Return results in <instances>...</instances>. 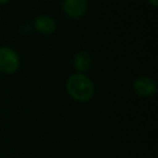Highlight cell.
Instances as JSON below:
<instances>
[{
	"mask_svg": "<svg viewBox=\"0 0 158 158\" xmlns=\"http://www.w3.org/2000/svg\"><path fill=\"white\" fill-rule=\"evenodd\" d=\"M66 90L70 98L79 102H87L94 94V86L91 79L85 74L72 75L66 82Z\"/></svg>",
	"mask_w": 158,
	"mask_h": 158,
	"instance_id": "1",
	"label": "cell"
},
{
	"mask_svg": "<svg viewBox=\"0 0 158 158\" xmlns=\"http://www.w3.org/2000/svg\"><path fill=\"white\" fill-rule=\"evenodd\" d=\"M20 56L13 49L9 47L0 48V72L13 74L20 67Z\"/></svg>",
	"mask_w": 158,
	"mask_h": 158,
	"instance_id": "2",
	"label": "cell"
},
{
	"mask_svg": "<svg viewBox=\"0 0 158 158\" xmlns=\"http://www.w3.org/2000/svg\"><path fill=\"white\" fill-rule=\"evenodd\" d=\"M133 90L138 95L143 98L152 97L157 91V84L154 79L147 76H141L134 80Z\"/></svg>",
	"mask_w": 158,
	"mask_h": 158,
	"instance_id": "3",
	"label": "cell"
},
{
	"mask_svg": "<svg viewBox=\"0 0 158 158\" xmlns=\"http://www.w3.org/2000/svg\"><path fill=\"white\" fill-rule=\"evenodd\" d=\"M63 10L70 19H80L87 13V0H64Z\"/></svg>",
	"mask_w": 158,
	"mask_h": 158,
	"instance_id": "4",
	"label": "cell"
},
{
	"mask_svg": "<svg viewBox=\"0 0 158 158\" xmlns=\"http://www.w3.org/2000/svg\"><path fill=\"white\" fill-rule=\"evenodd\" d=\"M34 27L39 34L49 36L56 31V23L49 15H39L34 22Z\"/></svg>",
	"mask_w": 158,
	"mask_h": 158,
	"instance_id": "5",
	"label": "cell"
},
{
	"mask_svg": "<svg viewBox=\"0 0 158 158\" xmlns=\"http://www.w3.org/2000/svg\"><path fill=\"white\" fill-rule=\"evenodd\" d=\"M92 60L89 53L86 51H79L75 54L74 59H73V66H74L75 70L79 74H84L85 72L90 68Z\"/></svg>",
	"mask_w": 158,
	"mask_h": 158,
	"instance_id": "6",
	"label": "cell"
},
{
	"mask_svg": "<svg viewBox=\"0 0 158 158\" xmlns=\"http://www.w3.org/2000/svg\"><path fill=\"white\" fill-rule=\"evenodd\" d=\"M148 2L151 3L153 7H157L158 6V0H148Z\"/></svg>",
	"mask_w": 158,
	"mask_h": 158,
	"instance_id": "7",
	"label": "cell"
},
{
	"mask_svg": "<svg viewBox=\"0 0 158 158\" xmlns=\"http://www.w3.org/2000/svg\"><path fill=\"white\" fill-rule=\"evenodd\" d=\"M9 0H0V5H5V3H7Z\"/></svg>",
	"mask_w": 158,
	"mask_h": 158,
	"instance_id": "8",
	"label": "cell"
}]
</instances>
